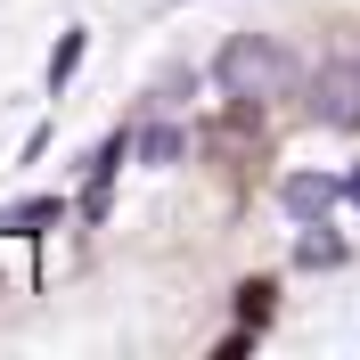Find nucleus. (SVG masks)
I'll return each mask as SVG.
<instances>
[{
    "label": "nucleus",
    "instance_id": "1",
    "mask_svg": "<svg viewBox=\"0 0 360 360\" xmlns=\"http://www.w3.org/2000/svg\"><path fill=\"white\" fill-rule=\"evenodd\" d=\"M221 82L238 90V98H254V90L287 82V58H278L270 41H229V49H221Z\"/></svg>",
    "mask_w": 360,
    "mask_h": 360
},
{
    "label": "nucleus",
    "instance_id": "2",
    "mask_svg": "<svg viewBox=\"0 0 360 360\" xmlns=\"http://www.w3.org/2000/svg\"><path fill=\"white\" fill-rule=\"evenodd\" d=\"M336 197H344V180H328V172H287V188H278V205H287L295 221H319Z\"/></svg>",
    "mask_w": 360,
    "mask_h": 360
},
{
    "label": "nucleus",
    "instance_id": "3",
    "mask_svg": "<svg viewBox=\"0 0 360 360\" xmlns=\"http://www.w3.org/2000/svg\"><path fill=\"white\" fill-rule=\"evenodd\" d=\"M131 156V131H115L98 156H90V188H82V221H107V188H115V164Z\"/></svg>",
    "mask_w": 360,
    "mask_h": 360
},
{
    "label": "nucleus",
    "instance_id": "4",
    "mask_svg": "<svg viewBox=\"0 0 360 360\" xmlns=\"http://www.w3.org/2000/svg\"><path fill=\"white\" fill-rule=\"evenodd\" d=\"M311 115H319V123H360V66H336V74H328L319 98H311Z\"/></svg>",
    "mask_w": 360,
    "mask_h": 360
},
{
    "label": "nucleus",
    "instance_id": "5",
    "mask_svg": "<svg viewBox=\"0 0 360 360\" xmlns=\"http://www.w3.org/2000/svg\"><path fill=\"white\" fill-rule=\"evenodd\" d=\"M58 221H66V205H58V197H33V205H8V213H0L8 238H41V229H58Z\"/></svg>",
    "mask_w": 360,
    "mask_h": 360
},
{
    "label": "nucleus",
    "instance_id": "6",
    "mask_svg": "<svg viewBox=\"0 0 360 360\" xmlns=\"http://www.w3.org/2000/svg\"><path fill=\"white\" fill-rule=\"evenodd\" d=\"M82 49H90V41H82V33H66V41L49 49V98H58V90H66V82H74V66H82Z\"/></svg>",
    "mask_w": 360,
    "mask_h": 360
},
{
    "label": "nucleus",
    "instance_id": "7",
    "mask_svg": "<svg viewBox=\"0 0 360 360\" xmlns=\"http://www.w3.org/2000/svg\"><path fill=\"white\" fill-rule=\"evenodd\" d=\"M270 295H278L270 278H246V287H238V319H246V328H262V319H270Z\"/></svg>",
    "mask_w": 360,
    "mask_h": 360
},
{
    "label": "nucleus",
    "instance_id": "8",
    "mask_svg": "<svg viewBox=\"0 0 360 360\" xmlns=\"http://www.w3.org/2000/svg\"><path fill=\"white\" fill-rule=\"evenodd\" d=\"M180 148H188V139H180L172 123H164V131H148V139H139V156H148V164H172Z\"/></svg>",
    "mask_w": 360,
    "mask_h": 360
},
{
    "label": "nucleus",
    "instance_id": "9",
    "mask_svg": "<svg viewBox=\"0 0 360 360\" xmlns=\"http://www.w3.org/2000/svg\"><path fill=\"white\" fill-rule=\"evenodd\" d=\"M295 254H303V262H344V246H336V238H303Z\"/></svg>",
    "mask_w": 360,
    "mask_h": 360
},
{
    "label": "nucleus",
    "instance_id": "10",
    "mask_svg": "<svg viewBox=\"0 0 360 360\" xmlns=\"http://www.w3.org/2000/svg\"><path fill=\"white\" fill-rule=\"evenodd\" d=\"M344 197H352V205H360V172H352V180H344Z\"/></svg>",
    "mask_w": 360,
    "mask_h": 360
}]
</instances>
